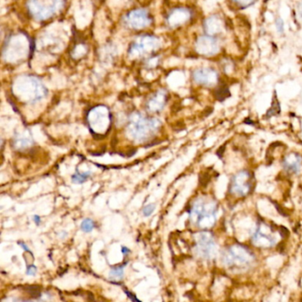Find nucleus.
Instances as JSON below:
<instances>
[{"label": "nucleus", "mask_w": 302, "mask_h": 302, "mask_svg": "<svg viewBox=\"0 0 302 302\" xmlns=\"http://www.w3.org/2000/svg\"><path fill=\"white\" fill-rule=\"evenodd\" d=\"M124 292H125V293L127 294L128 298H129V299H130L131 301H133V302H140V301H139V300H138V299H137V298L136 297L133 293H130V292H128V291H126V290H125Z\"/></svg>", "instance_id": "a878e982"}, {"label": "nucleus", "mask_w": 302, "mask_h": 302, "mask_svg": "<svg viewBox=\"0 0 302 302\" xmlns=\"http://www.w3.org/2000/svg\"><path fill=\"white\" fill-rule=\"evenodd\" d=\"M217 202L208 198H201L194 202L190 211V216L192 223L198 227L210 229L217 220Z\"/></svg>", "instance_id": "f257e3e1"}, {"label": "nucleus", "mask_w": 302, "mask_h": 302, "mask_svg": "<svg viewBox=\"0 0 302 302\" xmlns=\"http://www.w3.org/2000/svg\"><path fill=\"white\" fill-rule=\"evenodd\" d=\"M15 91L27 101H39L46 94V88L41 82L33 76H22L16 81Z\"/></svg>", "instance_id": "20e7f679"}, {"label": "nucleus", "mask_w": 302, "mask_h": 302, "mask_svg": "<svg viewBox=\"0 0 302 302\" xmlns=\"http://www.w3.org/2000/svg\"><path fill=\"white\" fill-rule=\"evenodd\" d=\"M276 27H277V29L278 33H280V34L284 33V23L282 19L278 18L276 21Z\"/></svg>", "instance_id": "b1692460"}, {"label": "nucleus", "mask_w": 302, "mask_h": 302, "mask_svg": "<svg viewBox=\"0 0 302 302\" xmlns=\"http://www.w3.org/2000/svg\"><path fill=\"white\" fill-rule=\"evenodd\" d=\"M229 95L230 94H229V90L224 87L218 89V91L216 92V94H215V96L220 101H225V99L229 98Z\"/></svg>", "instance_id": "412c9836"}, {"label": "nucleus", "mask_w": 302, "mask_h": 302, "mask_svg": "<svg viewBox=\"0 0 302 302\" xmlns=\"http://www.w3.org/2000/svg\"><path fill=\"white\" fill-rule=\"evenodd\" d=\"M205 29L209 36H214L223 30V23L218 17L212 16L205 22Z\"/></svg>", "instance_id": "dca6fc26"}, {"label": "nucleus", "mask_w": 302, "mask_h": 302, "mask_svg": "<svg viewBox=\"0 0 302 302\" xmlns=\"http://www.w3.org/2000/svg\"><path fill=\"white\" fill-rule=\"evenodd\" d=\"M217 251V246L214 236L207 231H203L198 237L196 252L200 256L210 260L214 258Z\"/></svg>", "instance_id": "9d476101"}, {"label": "nucleus", "mask_w": 302, "mask_h": 302, "mask_svg": "<svg viewBox=\"0 0 302 302\" xmlns=\"http://www.w3.org/2000/svg\"><path fill=\"white\" fill-rule=\"evenodd\" d=\"M155 204H149L143 208V215L148 217L155 210Z\"/></svg>", "instance_id": "5701e85b"}, {"label": "nucleus", "mask_w": 302, "mask_h": 302, "mask_svg": "<svg viewBox=\"0 0 302 302\" xmlns=\"http://www.w3.org/2000/svg\"><path fill=\"white\" fill-rule=\"evenodd\" d=\"M33 220H34V222H35L36 225H40V223H41V217H40L39 215H34V216H33Z\"/></svg>", "instance_id": "cd10ccee"}, {"label": "nucleus", "mask_w": 302, "mask_h": 302, "mask_svg": "<svg viewBox=\"0 0 302 302\" xmlns=\"http://www.w3.org/2000/svg\"><path fill=\"white\" fill-rule=\"evenodd\" d=\"M282 165L289 174H298L302 169V156L297 152H290L284 157Z\"/></svg>", "instance_id": "ddd939ff"}, {"label": "nucleus", "mask_w": 302, "mask_h": 302, "mask_svg": "<svg viewBox=\"0 0 302 302\" xmlns=\"http://www.w3.org/2000/svg\"><path fill=\"white\" fill-rule=\"evenodd\" d=\"M280 113V105L278 101L275 100L274 102L272 103V106L267 113V117H271L273 115H277Z\"/></svg>", "instance_id": "aec40b11"}, {"label": "nucleus", "mask_w": 302, "mask_h": 302, "mask_svg": "<svg viewBox=\"0 0 302 302\" xmlns=\"http://www.w3.org/2000/svg\"><path fill=\"white\" fill-rule=\"evenodd\" d=\"M219 44L213 36H204L198 39L196 50L200 54L213 56L219 51Z\"/></svg>", "instance_id": "f8f14e48"}, {"label": "nucleus", "mask_w": 302, "mask_h": 302, "mask_svg": "<svg viewBox=\"0 0 302 302\" xmlns=\"http://www.w3.org/2000/svg\"><path fill=\"white\" fill-rule=\"evenodd\" d=\"M277 230L273 228L272 225L261 221L259 222L256 229L252 235V243L255 247L261 248H270L276 246L278 241Z\"/></svg>", "instance_id": "39448f33"}, {"label": "nucleus", "mask_w": 302, "mask_h": 302, "mask_svg": "<svg viewBox=\"0 0 302 302\" xmlns=\"http://www.w3.org/2000/svg\"><path fill=\"white\" fill-rule=\"evenodd\" d=\"M19 244H20V246L23 247V249H24L25 251H27V252H29V253H30V254H31V255H32L33 256L32 252L30 251V249H29V248H28V247H27V245H26L25 243L19 242Z\"/></svg>", "instance_id": "bb28decb"}, {"label": "nucleus", "mask_w": 302, "mask_h": 302, "mask_svg": "<svg viewBox=\"0 0 302 302\" xmlns=\"http://www.w3.org/2000/svg\"><path fill=\"white\" fill-rule=\"evenodd\" d=\"M253 176L248 170L239 171L234 175L229 182V192L232 195L245 197L252 192Z\"/></svg>", "instance_id": "423d86ee"}, {"label": "nucleus", "mask_w": 302, "mask_h": 302, "mask_svg": "<svg viewBox=\"0 0 302 302\" xmlns=\"http://www.w3.org/2000/svg\"><path fill=\"white\" fill-rule=\"evenodd\" d=\"M191 16L192 14L189 10L184 9V8H177V9L172 11V13L169 16L168 22L171 27H177L188 22L191 18Z\"/></svg>", "instance_id": "4468645a"}, {"label": "nucleus", "mask_w": 302, "mask_h": 302, "mask_svg": "<svg viewBox=\"0 0 302 302\" xmlns=\"http://www.w3.org/2000/svg\"><path fill=\"white\" fill-rule=\"evenodd\" d=\"M122 252H123L124 255H127V254L130 252V250L128 249V247H122Z\"/></svg>", "instance_id": "c85d7f7f"}, {"label": "nucleus", "mask_w": 302, "mask_h": 302, "mask_svg": "<svg viewBox=\"0 0 302 302\" xmlns=\"http://www.w3.org/2000/svg\"><path fill=\"white\" fill-rule=\"evenodd\" d=\"M160 43L157 37L149 35L140 36L129 46L128 54L131 57L138 58L146 54H150L159 49Z\"/></svg>", "instance_id": "0eeeda50"}, {"label": "nucleus", "mask_w": 302, "mask_h": 302, "mask_svg": "<svg viewBox=\"0 0 302 302\" xmlns=\"http://www.w3.org/2000/svg\"><path fill=\"white\" fill-rule=\"evenodd\" d=\"M193 80L195 82H197L198 84L204 85V86H215V84L218 82V74L217 72L212 69H196L193 74Z\"/></svg>", "instance_id": "9b49d317"}, {"label": "nucleus", "mask_w": 302, "mask_h": 302, "mask_svg": "<svg viewBox=\"0 0 302 302\" xmlns=\"http://www.w3.org/2000/svg\"><path fill=\"white\" fill-rule=\"evenodd\" d=\"M166 101H167L166 93L163 91H160L155 93V95L148 101L147 107L152 112H158L163 108Z\"/></svg>", "instance_id": "2eb2a0df"}, {"label": "nucleus", "mask_w": 302, "mask_h": 302, "mask_svg": "<svg viewBox=\"0 0 302 302\" xmlns=\"http://www.w3.org/2000/svg\"><path fill=\"white\" fill-rule=\"evenodd\" d=\"M91 171H87V172H82L80 173L79 170H76V172L71 176V179L73 181L74 183H83L85 181H87V179L91 176Z\"/></svg>", "instance_id": "f3484780"}, {"label": "nucleus", "mask_w": 302, "mask_h": 302, "mask_svg": "<svg viewBox=\"0 0 302 302\" xmlns=\"http://www.w3.org/2000/svg\"><path fill=\"white\" fill-rule=\"evenodd\" d=\"M223 264L230 270H247L255 261V255L248 247L241 244H234L225 248L222 253Z\"/></svg>", "instance_id": "f03ea898"}, {"label": "nucleus", "mask_w": 302, "mask_h": 302, "mask_svg": "<svg viewBox=\"0 0 302 302\" xmlns=\"http://www.w3.org/2000/svg\"><path fill=\"white\" fill-rule=\"evenodd\" d=\"M65 0H28L27 10L33 18L46 21L64 6Z\"/></svg>", "instance_id": "7ed1b4c3"}, {"label": "nucleus", "mask_w": 302, "mask_h": 302, "mask_svg": "<svg viewBox=\"0 0 302 302\" xmlns=\"http://www.w3.org/2000/svg\"><path fill=\"white\" fill-rule=\"evenodd\" d=\"M37 267L35 265H28L27 267V270H26V274L27 276H36L37 273Z\"/></svg>", "instance_id": "393cba45"}, {"label": "nucleus", "mask_w": 302, "mask_h": 302, "mask_svg": "<svg viewBox=\"0 0 302 302\" xmlns=\"http://www.w3.org/2000/svg\"><path fill=\"white\" fill-rule=\"evenodd\" d=\"M67 236H68V233H67V232H65V231H62V232L60 234V238H66Z\"/></svg>", "instance_id": "c756f323"}, {"label": "nucleus", "mask_w": 302, "mask_h": 302, "mask_svg": "<svg viewBox=\"0 0 302 302\" xmlns=\"http://www.w3.org/2000/svg\"><path fill=\"white\" fill-rule=\"evenodd\" d=\"M124 265L113 268L109 273V278L114 281H120L124 278Z\"/></svg>", "instance_id": "a211bd4d"}, {"label": "nucleus", "mask_w": 302, "mask_h": 302, "mask_svg": "<svg viewBox=\"0 0 302 302\" xmlns=\"http://www.w3.org/2000/svg\"><path fill=\"white\" fill-rule=\"evenodd\" d=\"M152 19L149 12L146 9H135L126 14L124 18V24L126 27L135 30H139L149 27Z\"/></svg>", "instance_id": "1a4fd4ad"}, {"label": "nucleus", "mask_w": 302, "mask_h": 302, "mask_svg": "<svg viewBox=\"0 0 302 302\" xmlns=\"http://www.w3.org/2000/svg\"><path fill=\"white\" fill-rule=\"evenodd\" d=\"M95 228V225H94V222L90 218H86V219L83 220L81 224V229H82L83 232H86L89 233L92 231V229Z\"/></svg>", "instance_id": "6ab92c4d"}, {"label": "nucleus", "mask_w": 302, "mask_h": 302, "mask_svg": "<svg viewBox=\"0 0 302 302\" xmlns=\"http://www.w3.org/2000/svg\"><path fill=\"white\" fill-rule=\"evenodd\" d=\"M232 1L241 8H247L248 6L253 5L257 0H232Z\"/></svg>", "instance_id": "4be33fe9"}, {"label": "nucleus", "mask_w": 302, "mask_h": 302, "mask_svg": "<svg viewBox=\"0 0 302 302\" xmlns=\"http://www.w3.org/2000/svg\"><path fill=\"white\" fill-rule=\"evenodd\" d=\"M159 121L149 119L141 115H133L130 119L129 129L134 137L144 138L159 127Z\"/></svg>", "instance_id": "6e6552de"}]
</instances>
